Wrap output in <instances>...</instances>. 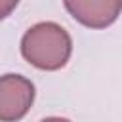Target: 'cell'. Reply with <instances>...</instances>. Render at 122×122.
Returning a JSON list of instances; mask_svg holds the SVG:
<instances>
[{
  "mask_svg": "<svg viewBox=\"0 0 122 122\" xmlns=\"http://www.w3.org/2000/svg\"><path fill=\"white\" fill-rule=\"evenodd\" d=\"M72 51L69 32L51 21L30 27L21 38V55L32 67L42 71H57L67 65Z\"/></svg>",
  "mask_w": 122,
  "mask_h": 122,
  "instance_id": "obj_1",
  "label": "cell"
},
{
  "mask_svg": "<svg viewBox=\"0 0 122 122\" xmlns=\"http://www.w3.org/2000/svg\"><path fill=\"white\" fill-rule=\"evenodd\" d=\"M34 101V84L21 74L0 76V122L21 120Z\"/></svg>",
  "mask_w": 122,
  "mask_h": 122,
  "instance_id": "obj_2",
  "label": "cell"
},
{
  "mask_svg": "<svg viewBox=\"0 0 122 122\" xmlns=\"http://www.w3.org/2000/svg\"><path fill=\"white\" fill-rule=\"evenodd\" d=\"M67 11L84 27L105 29L112 25L120 11L122 0H63Z\"/></svg>",
  "mask_w": 122,
  "mask_h": 122,
  "instance_id": "obj_3",
  "label": "cell"
},
{
  "mask_svg": "<svg viewBox=\"0 0 122 122\" xmlns=\"http://www.w3.org/2000/svg\"><path fill=\"white\" fill-rule=\"evenodd\" d=\"M19 0H0V19H6L15 8H17Z\"/></svg>",
  "mask_w": 122,
  "mask_h": 122,
  "instance_id": "obj_4",
  "label": "cell"
},
{
  "mask_svg": "<svg viewBox=\"0 0 122 122\" xmlns=\"http://www.w3.org/2000/svg\"><path fill=\"white\" fill-rule=\"evenodd\" d=\"M42 122H71V120L63 118V116H50V118H44Z\"/></svg>",
  "mask_w": 122,
  "mask_h": 122,
  "instance_id": "obj_5",
  "label": "cell"
}]
</instances>
